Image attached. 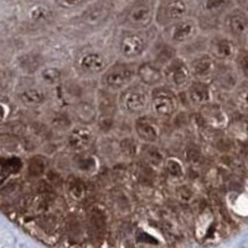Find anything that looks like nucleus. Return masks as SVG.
<instances>
[{
    "label": "nucleus",
    "mask_w": 248,
    "mask_h": 248,
    "mask_svg": "<svg viewBox=\"0 0 248 248\" xmlns=\"http://www.w3.org/2000/svg\"><path fill=\"white\" fill-rule=\"evenodd\" d=\"M234 8V0H202L200 13L202 20H222Z\"/></svg>",
    "instance_id": "obj_18"
},
{
    "label": "nucleus",
    "mask_w": 248,
    "mask_h": 248,
    "mask_svg": "<svg viewBox=\"0 0 248 248\" xmlns=\"http://www.w3.org/2000/svg\"><path fill=\"white\" fill-rule=\"evenodd\" d=\"M246 39H247V40H248V34H247V36H246Z\"/></svg>",
    "instance_id": "obj_27"
},
{
    "label": "nucleus",
    "mask_w": 248,
    "mask_h": 248,
    "mask_svg": "<svg viewBox=\"0 0 248 248\" xmlns=\"http://www.w3.org/2000/svg\"><path fill=\"white\" fill-rule=\"evenodd\" d=\"M201 112H202V116L205 118V121L207 123H210L214 127H225L227 124V116L226 113L223 112L222 108L220 106L215 105L214 102L210 103V105L205 106V107L200 108Z\"/></svg>",
    "instance_id": "obj_20"
},
{
    "label": "nucleus",
    "mask_w": 248,
    "mask_h": 248,
    "mask_svg": "<svg viewBox=\"0 0 248 248\" xmlns=\"http://www.w3.org/2000/svg\"><path fill=\"white\" fill-rule=\"evenodd\" d=\"M238 51H240V46L237 45L236 40L226 34L215 35L207 45V52L218 63L233 62Z\"/></svg>",
    "instance_id": "obj_10"
},
{
    "label": "nucleus",
    "mask_w": 248,
    "mask_h": 248,
    "mask_svg": "<svg viewBox=\"0 0 248 248\" xmlns=\"http://www.w3.org/2000/svg\"><path fill=\"white\" fill-rule=\"evenodd\" d=\"M119 107L125 114L138 117L147 114L150 110L152 102V90L140 83H133L127 90L119 93Z\"/></svg>",
    "instance_id": "obj_2"
},
{
    "label": "nucleus",
    "mask_w": 248,
    "mask_h": 248,
    "mask_svg": "<svg viewBox=\"0 0 248 248\" xmlns=\"http://www.w3.org/2000/svg\"><path fill=\"white\" fill-rule=\"evenodd\" d=\"M178 94L171 88L164 85L152 91L150 110L152 116L158 119H170L178 112Z\"/></svg>",
    "instance_id": "obj_7"
},
{
    "label": "nucleus",
    "mask_w": 248,
    "mask_h": 248,
    "mask_svg": "<svg viewBox=\"0 0 248 248\" xmlns=\"http://www.w3.org/2000/svg\"><path fill=\"white\" fill-rule=\"evenodd\" d=\"M17 99L21 105L26 107H40L45 105L48 99L47 91L40 86H32L20 90L17 92Z\"/></svg>",
    "instance_id": "obj_19"
},
{
    "label": "nucleus",
    "mask_w": 248,
    "mask_h": 248,
    "mask_svg": "<svg viewBox=\"0 0 248 248\" xmlns=\"http://www.w3.org/2000/svg\"><path fill=\"white\" fill-rule=\"evenodd\" d=\"M29 17L32 23H44L51 17V9L44 4L32 5L29 10Z\"/></svg>",
    "instance_id": "obj_22"
},
{
    "label": "nucleus",
    "mask_w": 248,
    "mask_h": 248,
    "mask_svg": "<svg viewBox=\"0 0 248 248\" xmlns=\"http://www.w3.org/2000/svg\"><path fill=\"white\" fill-rule=\"evenodd\" d=\"M138 63L127 61L113 62L101 76L102 86L109 92L122 93L137 81Z\"/></svg>",
    "instance_id": "obj_1"
},
{
    "label": "nucleus",
    "mask_w": 248,
    "mask_h": 248,
    "mask_svg": "<svg viewBox=\"0 0 248 248\" xmlns=\"http://www.w3.org/2000/svg\"><path fill=\"white\" fill-rule=\"evenodd\" d=\"M158 3L155 0H137L130 5L124 16V26L127 30L144 31L155 23Z\"/></svg>",
    "instance_id": "obj_4"
},
{
    "label": "nucleus",
    "mask_w": 248,
    "mask_h": 248,
    "mask_svg": "<svg viewBox=\"0 0 248 248\" xmlns=\"http://www.w3.org/2000/svg\"><path fill=\"white\" fill-rule=\"evenodd\" d=\"M133 129H134L138 140L145 144L156 143L161 136V129L158 123V119L153 116H148V114L136 118Z\"/></svg>",
    "instance_id": "obj_15"
},
{
    "label": "nucleus",
    "mask_w": 248,
    "mask_h": 248,
    "mask_svg": "<svg viewBox=\"0 0 248 248\" xmlns=\"http://www.w3.org/2000/svg\"><path fill=\"white\" fill-rule=\"evenodd\" d=\"M165 170L170 178L179 179L184 175V167L180 160L175 158H170L165 161Z\"/></svg>",
    "instance_id": "obj_24"
},
{
    "label": "nucleus",
    "mask_w": 248,
    "mask_h": 248,
    "mask_svg": "<svg viewBox=\"0 0 248 248\" xmlns=\"http://www.w3.org/2000/svg\"><path fill=\"white\" fill-rule=\"evenodd\" d=\"M200 32V24L191 17L180 20L168 28L163 29L164 43L172 47H180L194 41Z\"/></svg>",
    "instance_id": "obj_6"
},
{
    "label": "nucleus",
    "mask_w": 248,
    "mask_h": 248,
    "mask_svg": "<svg viewBox=\"0 0 248 248\" xmlns=\"http://www.w3.org/2000/svg\"><path fill=\"white\" fill-rule=\"evenodd\" d=\"M237 72L240 74L241 78L248 79V51L245 48H240L236 59L233 61Z\"/></svg>",
    "instance_id": "obj_23"
},
{
    "label": "nucleus",
    "mask_w": 248,
    "mask_h": 248,
    "mask_svg": "<svg viewBox=\"0 0 248 248\" xmlns=\"http://www.w3.org/2000/svg\"><path fill=\"white\" fill-rule=\"evenodd\" d=\"M87 0H59V5L63 9H72L82 5Z\"/></svg>",
    "instance_id": "obj_26"
},
{
    "label": "nucleus",
    "mask_w": 248,
    "mask_h": 248,
    "mask_svg": "<svg viewBox=\"0 0 248 248\" xmlns=\"http://www.w3.org/2000/svg\"><path fill=\"white\" fill-rule=\"evenodd\" d=\"M189 5L186 0H159L155 15V24L161 30L187 17Z\"/></svg>",
    "instance_id": "obj_8"
},
{
    "label": "nucleus",
    "mask_w": 248,
    "mask_h": 248,
    "mask_svg": "<svg viewBox=\"0 0 248 248\" xmlns=\"http://www.w3.org/2000/svg\"><path fill=\"white\" fill-rule=\"evenodd\" d=\"M240 79L241 76L237 72L233 62L217 63L211 83L221 92H234L240 87Z\"/></svg>",
    "instance_id": "obj_12"
},
{
    "label": "nucleus",
    "mask_w": 248,
    "mask_h": 248,
    "mask_svg": "<svg viewBox=\"0 0 248 248\" xmlns=\"http://www.w3.org/2000/svg\"><path fill=\"white\" fill-rule=\"evenodd\" d=\"M39 77L43 85H45L46 87H52L60 83L62 78V72L56 67H45L40 70Z\"/></svg>",
    "instance_id": "obj_21"
},
{
    "label": "nucleus",
    "mask_w": 248,
    "mask_h": 248,
    "mask_svg": "<svg viewBox=\"0 0 248 248\" xmlns=\"http://www.w3.org/2000/svg\"><path fill=\"white\" fill-rule=\"evenodd\" d=\"M165 86L175 92H185L194 81L187 60L175 56L163 66Z\"/></svg>",
    "instance_id": "obj_5"
},
{
    "label": "nucleus",
    "mask_w": 248,
    "mask_h": 248,
    "mask_svg": "<svg viewBox=\"0 0 248 248\" xmlns=\"http://www.w3.org/2000/svg\"><path fill=\"white\" fill-rule=\"evenodd\" d=\"M234 92H237V101L245 109L248 110V87H238Z\"/></svg>",
    "instance_id": "obj_25"
},
{
    "label": "nucleus",
    "mask_w": 248,
    "mask_h": 248,
    "mask_svg": "<svg viewBox=\"0 0 248 248\" xmlns=\"http://www.w3.org/2000/svg\"><path fill=\"white\" fill-rule=\"evenodd\" d=\"M113 62L107 59L103 52L94 48L82 51L76 60V67L83 76H102Z\"/></svg>",
    "instance_id": "obj_9"
},
{
    "label": "nucleus",
    "mask_w": 248,
    "mask_h": 248,
    "mask_svg": "<svg viewBox=\"0 0 248 248\" xmlns=\"http://www.w3.org/2000/svg\"><path fill=\"white\" fill-rule=\"evenodd\" d=\"M187 63L191 71L192 78L211 82L218 62L207 51H203V52H198L191 59L187 60Z\"/></svg>",
    "instance_id": "obj_14"
},
{
    "label": "nucleus",
    "mask_w": 248,
    "mask_h": 248,
    "mask_svg": "<svg viewBox=\"0 0 248 248\" xmlns=\"http://www.w3.org/2000/svg\"><path fill=\"white\" fill-rule=\"evenodd\" d=\"M185 92L190 105L195 107L202 108L214 102V85L209 81L194 79Z\"/></svg>",
    "instance_id": "obj_16"
},
{
    "label": "nucleus",
    "mask_w": 248,
    "mask_h": 248,
    "mask_svg": "<svg viewBox=\"0 0 248 248\" xmlns=\"http://www.w3.org/2000/svg\"><path fill=\"white\" fill-rule=\"evenodd\" d=\"M93 140V130L88 125H76L68 132L66 144L68 149L75 153L85 152L92 144Z\"/></svg>",
    "instance_id": "obj_17"
},
{
    "label": "nucleus",
    "mask_w": 248,
    "mask_h": 248,
    "mask_svg": "<svg viewBox=\"0 0 248 248\" xmlns=\"http://www.w3.org/2000/svg\"><path fill=\"white\" fill-rule=\"evenodd\" d=\"M137 81L152 91L161 87V86L165 85L163 66L159 65L158 62H155L154 60L141 61L140 63H138Z\"/></svg>",
    "instance_id": "obj_13"
},
{
    "label": "nucleus",
    "mask_w": 248,
    "mask_h": 248,
    "mask_svg": "<svg viewBox=\"0 0 248 248\" xmlns=\"http://www.w3.org/2000/svg\"><path fill=\"white\" fill-rule=\"evenodd\" d=\"M150 48V39L145 31L125 30L118 40V54L123 61L138 62Z\"/></svg>",
    "instance_id": "obj_3"
},
{
    "label": "nucleus",
    "mask_w": 248,
    "mask_h": 248,
    "mask_svg": "<svg viewBox=\"0 0 248 248\" xmlns=\"http://www.w3.org/2000/svg\"><path fill=\"white\" fill-rule=\"evenodd\" d=\"M225 32L232 39L237 40L246 37L248 34V12L245 9L233 8L222 19Z\"/></svg>",
    "instance_id": "obj_11"
}]
</instances>
